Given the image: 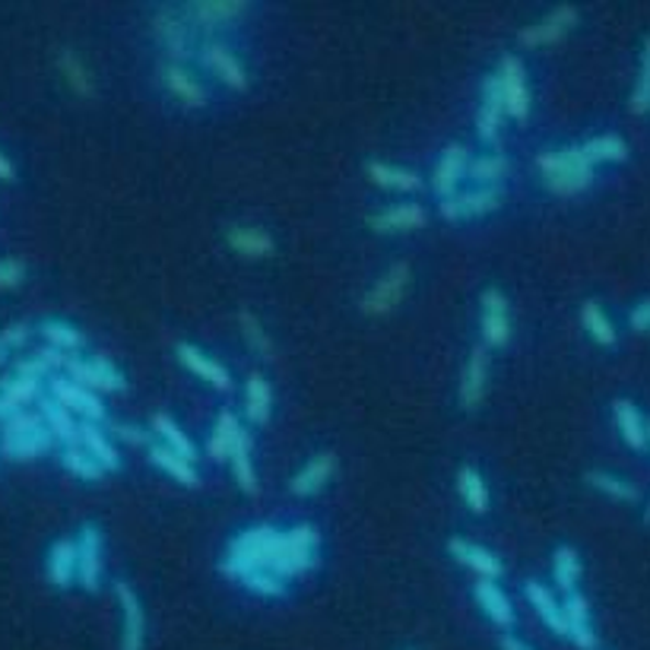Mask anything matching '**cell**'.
Listing matches in <instances>:
<instances>
[{"label":"cell","mask_w":650,"mask_h":650,"mask_svg":"<svg viewBox=\"0 0 650 650\" xmlns=\"http://www.w3.org/2000/svg\"><path fill=\"white\" fill-rule=\"evenodd\" d=\"M565 609V638L578 650H596V628H593L591 603L584 593H568L562 600Z\"/></svg>","instance_id":"13"},{"label":"cell","mask_w":650,"mask_h":650,"mask_svg":"<svg viewBox=\"0 0 650 650\" xmlns=\"http://www.w3.org/2000/svg\"><path fill=\"white\" fill-rule=\"evenodd\" d=\"M645 527H650V504L645 508Z\"/></svg>","instance_id":"62"},{"label":"cell","mask_w":650,"mask_h":650,"mask_svg":"<svg viewBox=\"0 0 650 650\" xmlns=\"http://www.w3.org/2000/svg\"><path fill=\"white\" fill-rule=\"evenodd\" d=\"M524 596H527V603L536 609V616L543 619V625H546L552 635H562L565 638V609L562 603L556 600V591H549V588L539 584V581H531V584L524 588Z\"/></svg>","instance_id":"30"},{"label":"cell","mask_w":650,"mask_h":650,"mask_svg":"<svg viewBox=\"0 0 650 650\" xmlns=\"http://www.w3.org/2000/svg\"><path fill=\"white\" fill-rule=\"evenodd\" d=\"M13 413H20V410H13V403H10L7 397H0V419L7 422V419H10Z\"/></svg>","instance_id":"61"},{"label":"cell","mask_w":650,"mask_h":650,"mask_svg":"<svg viewBox=\"0 0 650 650\" xmlns=\"http://www.w3.org/2000/svg\"><path fill=\"white\" fill-rule=\"evenodd\" d=\"M52 397L58 400L64 410H70L73 415H83L87 422H102V419H105V407H102L99 394L89 390V387L77 385V381L67 378V375L52 378Z\"/></svg>","instance_id":"12"},{"label":"cell","mask_w":650,"mask_h":650,"mask_svg":"<svg viewBox=\"0 0 650 650\" xmlns=\"http://www.w3.org/2000/svg\"><path fill=\"white\" fill-rule=\"evenodd\" d=\"M511 343V311L508 298L495 286L482 293V346L504 350Z\"/></svg>","instance_id":"10"},{"label":"cell","mask_w":650,"mask_h":650,"mask_svg":"<svg viewBox=\"0 0 650 650\" xmlns=\"http://www.w3.org/2000/svg\"><path fill=\"white\" fill-rule=\"evenodd\" d=\"M508 159L502 152H489V156H474L470 166H467V178L474 181L476 187H486V184H499L508 175Z\"/></svg>","instance_id":"44"},{"label":"cell","mask_w":650,"mask_h":650,"mask_svg":"<svg viewBox=\"0 0 650 650\" xmlns=\"http://www.w3.org/2000/svg\"><path fill=\"white\" fill-rule=\"evenodd\" d=\"M407 286H410V264L400 261V264L390 266L385 276L362 296V315H368V318L390 315L400 305V298L407 296Z\"/></svg>","instance_id":"7"},{"label":"cell","mask_w":650,"mask_h":650,"mask_svg":"<svg viewBox=\"0 0 650 650\" xmlns=\"http://www.w3.org/2000/svg\"><path fill=\"white\" fill-rule=\"evenodd\" d=\"M457 492H460V499L476 514H486L489 511V486H486V479L474 467H460V474H457Z\"/></svg>","instance_id":"42"},{"label":"cell","mask_w":650,"mask_h":650,"mask_svg":"<svg viewBox=\"0 0 650 650\" xmlns=\"http://www.w3.org/2000/svg\"><path fill=\"white\" fill-rule=\"evenodd\" d=\"M244 591L258 593V596H266V600H283L286 596V581L276 578L273 571H251L241 578Z\"/></svg>","instance_id":"49"},{"label":"cell","mask_w":650,"mask_h":650,"mask_svg":"<svg viewBox=\"0 0 650 650\" xmlns=\"http://www.w3.org/2000/svg\"><path fill=\"white\" fill-rule=\"evenodd\" d=\"M504 95H502V83H499V77L492 73V77H486V83H482V95H479V112H476V137L482 140V144H495L499 140V130H502V121H504Z\"/></svg>","instance_id":"11"},{"label":"cell","mask_w":650,"mask_h":650,"mask_svg":"<svg viewBox=\"0 0 650 650\" xmlns=\"http://www.w3.org/2000/svg\"><path fill=\"white\" fill-rule=\"evenodd\" d=\"M286 539H289V559H293L296 574L315 571L321 562V533H318V527L298 524L293 531H286Z\"/></svg>","instance_id":"24"},{"label":"cell","mask_w":650,"mask_h":650,"mask_svg":"<svg viewBox=\"0 0 650 650\" xmlns=\"http://www.w3.org/2000/svg\"><path fill=\"white\" fill-rule=\"evenodd\" d=\"M486 387H489V350L474 346L470 362L464 368V378H460V407L476 410L482 403V397H486Z\"/></svg>","instance_id":"22"},{"label":"cell","mask_w":650,"mask_h":650,"mask_svg":"<svg viewBox=\"0 0 650 650\" xmlns=\"http://www.w3.org/2000/svg\"><path fill=\"white\" fill-rule=\"evenodd\" d=\"M152 32L159 38V45L166 48L169 64H187L201 55L197 32L191 26V20L184 13H175L172 7H162L152 13Z\"/></svg>","instance_id":"3"},{"label":"cell","mask_w":650,"mask_h":650,"mask_svg":"<svg viewBox=\"0 0 650 650\" xmlns=\"http://www.w3.org/2000/svg\"><path fill=\"white\" fill-rule=\"evenodd\" d=\"M499 83H502L504 95V112L514 121H524L531 115V87H527V73H524V64L514 55H504L499 60V70H495Z\"/></svg>","instance_id":"9"},{"label":"cell","mask_w":650,"mask_h":650,"mask_svg":"<svg viewBox=\"0 0 650 650\" xmlns=\"http://www.w3.org/2000/svg\"><path fill=\"white\" fill-rule=\"evenodd\" d=\"M35 429H45V419L42 413H30V410H20L3 422V438H13V435H30Z\"/></svg>","instance_id":"52"},{"label":"cell","mask_w":650,"mask_h":650,"mask_svg":"<svg viewBox=\"0 0 650 650\" xmlns=\"http://www.w3.org/2000/svg\"><path fill=\"white\" fill-rule=\"evenodd\" d=\"M425 223H429V213L422 204H394V207L375 213L368 219V229L378 236H387V232H413V229H422Z\"/></svg>","instance_id":"21"},{"label":"cell","mask_w":650,"mask_h":650,"mask_svg":"<svg viewBox=\"0 0 650 650\" xmlns=\"http://www.w3.org/2000/svg\"><path fill=\"white\" fill-rule=\"evenodd\" d=\"M60 467L67 470L70 476H77V479H83V482H99L105 470L89 457L87 451L80 447V444H73V447H64L60 451Z\"/></svg>","instance_id":"45"},{"label":"cell","mask_w":650,"mask_h":650,"mask_svg":"<svg viewBox=\"0 0 650 650\" xmlns=\"http://www.w3.org/2000/svg\"><path fill=\"white\" fill-rule=\"evenodd\" d=\"M115 600L121 609L118 650H147V613L137 591L127 581H115Z\"/></svg>","instance_id":"8"},{"label":"cell","mask_w":650,"mask_h":650,"mask_svg":"<svg viewBox=\"0 0 650 650\" xmlns=\"http://www.w3.org/2000/svg\"><path fill=\"white\" fill-rule=\"evenodd\" d=\"M238 324H241V333H244V340H248V346H251L254 353L264 355V358L273 353V346H270V337H266L261 321H258L251 311H241V315H238Z\"/></svg>","instance_id":"51"},{"label":"cell","mask_w":650,"mask_h":650,"mask_svg":"<svg viewBox=\"0 0 650 650\" xmlns=\"http://www.w3.org/2000/svg\"><path fill=\"white\" fill-rule=\"evenodd\" d=\"M270 407H273V390L264 375H251L244 381V415L251 425H264L270 419Z\"/></svg>","instance_id":"35"},{"label":"cell","mask_w":650,"mask_h":650,"mask_svg":"<svg viewBox=\"0 0 650 650\" xmlns=\"http://www.w3.org/2000/svg\"><path fill=\"white\" fill-rule=\"evenodd\" d=\"M581 324H584V330L593 337V343H600V346H616V327L606 318V311H603L600 301H593L591 298V301L581 305Z\"/></svg>","instance_id":"43"},{"label":"cell","mask_w":650,"mask_h":650,"mask_svg":"<svg viewBox=\"0 0 650 650\" xmlns=\"http://www.w3.org/2000/svg\"><path fill=\"white\" fill-rule=\"evenodd\" d=\"M588 479V486H591L593 492H600V495H606V499H613V502L622 504H631L641 499V492H638V486L635 482H628V479H622L616 474H606V470H591V474L584 476Z\"/></svg>","instance_id":"37"},{"label":"cell","mask_w":650,"mask_h":650,"mask_svg":"<svg viewBox=\"0 0 650 650\" xmlns=\"http://www.w3.org/2000/svg\"><path fill=\"white\" fill-rule=\"evenodd\" d=\"M16 178V169H13V162L0 152V181H13Z\"/></svg>","instance_id":"60"},{"label":"cell","mask_w":650,"mask_h":650,"mask_svg":"<svg viewBox=\"0 0 650 650\" xmlns=\"http://www.w3.org/2000/svg\"><path fill=\"white\" fill-rule=\"evenodd\" d=\"M23 280H26V264L23 261H16V258H3L0 261V293L16 289Z\"/></svg>","instance_id":"54"},{"label":"cell","mask_w":650,"mask_h":650,"mask_svg":"<svg viewBox=\"0 0 650 650\" xmlns=\"http://www.w3.org/2000/svg\"><path fill=\"white\" fill-rule=\"evenodd\" d=\"M112 435L118 438V442H127V444H152V438H149V432L144 429V425H134V422H112Z\"/></svg>","instance_id":"55"},{"label":"cell","mask_w":650,"mask_h":650,"mask_svg":"<svg viewBox=\"0 0 650 650\" xmlns=\"http://www.w3.org/2000/svg\"><path fill=\"white\" fill-rule=\"evenodd\" d=\"M219 571L226 578H232V581H241L251 571H273L283 581L296 578V568H293V559H289L286 531H276L270 524L241 531L229 543V549H226V556L219 562Z\"/></svg>","instance_id":"1"},{"label":"cell","mask_w":650,"mask_h":650,"mask_svg":"<svg viewBox=\"0 0 650 650\" xmlns=\"http://www.w3.org/2000/svg\"><path fill=\"white\" fill-rule=\"evenodd\" d=\"M241 432H244V429L238 425L236 413L223 410V413L216 415L213 432H209V444H207L209 457H213V460H229V457H232V447H236Z\"/></svg>","instance_id":"34"},{"label":"cell","mask_w":650,"mask_h":650,"mask_svg":"<svg viewBox=\"0 0 650 650\" xmlns=\"http://www.w3.org/2000/svg\"><path fill=\"white\" fill-rule=\"evenodd\" d=\"M152 432H156V438H162L166 447H172L175 454H181L184 460H197V444L191 442L187 435H184V429L175 425V419L169 413H156L152 415Z\"/></svg>","instance_id":"41"},{"label":"cell","mask_w":650,"mask_h":650,"mask_svg":"<svg viewBox=\"0 0 650 650\" xmlns=\"http://www.w3.org/2000/svg\"><path fill=\"white\" fill-rule=\"evenodd\" d=\"M536 166H539V172L546 178L549 191L562 194V197L588 191L593 184V169H596L581 147L546 149V152L536 156Z\"/></svg>","instance_id":"2"},{"label":"cell","mask_w":650,"mask_h":650,"mask_svg":"<svg viewBox=\"0 0 650 650\" xmlns=\"http://www.w3.org/2000/svg\"><path fill=\"white\" fill-rule=\"evenodd\" d=\"M55 447V435L45 429H35L30 435H13V438H0V454L7 460H35L42 454H48Z\"/></svg>","instance_id":"31"},{"label":"cell","mask_w":650,"mask_h":650,"mask_svg":"<svg viewBox=\"0 0 650 650\" xmlns=\"http://www.w3.org/2000/svg\"><path fill=\"white\" fill-rule=\"evenodd\" d=\"M38 413H42V419H45L48 432L55 435V442H60L64 447H73V444H80V422L73 419V413H70V410H64V407H60L52 394L38 400Z\"/></svg>","instance_id":"28"},{"label":"cell","mask_w":650,"mask_h":650,"mask_svg":"<svg viewBox=\"0 0 650 650\" xmlns=\"http://www.w3.org/2000/svg\"><path fill=\"white\" fill-rule=\"evenodd\" d=\"M244 10H248V3H241V0H204V3H187L184 16L191 20L194 30H219V26L238 20Z\"/></svg>","instance_id":"19"},{"label":"cell","mask_w":650,"mask_h":650,"mask_svg":"<svg viewBox=\"0 0 650 650\" xmlns=\"http://www.w3.org/2000/svg\"><path fill=\"white\" fill-rule=\"evenodd\" d=\"M102 571H105V539L102 527L87 521L77 533V584L87 593L99 591L102 584Z\"/></svg>","instance_id":"4"},{"label":"cell","mask_w":650,"mask_h":650,"mask_svg":"<svg viewBox=\"0 0 650 650\" xmlns=\"http://www.w3.org/2000/svg\"><path fill=\"white\" fill-rule=\"evenodd\" d=\"M162 83L169 89V95L187 109H201L207 102V89L201 87V80L184 64H166L162 67Z\"/></svg>","instance_id":"25"},{"label":"cell","mask_w":650,"mask_h":650,"mask_svg":"<svg viewBox=\"0 0 650 650\" xmlns=\"http://www.w3.org/2000/svg\"><path fill=\"white\" fill-rule=\"evenodd\" d=\"M447 556H451L454 562L464 565V568H470L479 578H486V581H499V578H502V559H499L495 552H489L486 546H476V543L464 539V536H451V539H447Z\"/></svg>","instance_id":"15"},{"label":"cell","mask_w":650,"mask_h":650,"mask_svg":"<svg viewBox=\"0 0 650 650\" xmlns=\"http://www.w3.org/2000/svg\"><path fill=\"white\" fill-rule=\"evenodd\" d=\"M631 112H635V115H648L650 112V35L645 38L638 83H635V89H631Z\"/></svg>","instance_id":"50"},{"label":"cell","mask_w":650,"mask_h":650,"mask_svg":"<svg viewBox=\"0 0 650 650\" xmlns=\"http://www.w3.org/2000/svg\"><path fill=\"white\" fill-rule=\"evenodd\" d=\"M197 58H201V64L207 67L219 83H226V87L236 89V92H244V89H248V73H244V67L238 64V58L226 48V45L207 38V42L201 45V55H197Z\"/></svg>","instance_id":"16"},{"label":"cell","mask_w":650,"mask_h":650,"mask_svg":"<svg viewBox=\"0 0 650 650\" xmlns=\"http://www.w3.org/2000/svg\"><path fill=\"white\" fill-rule=\"evenodd\" d=\"M149 464H152L156 470H162L169 479H175L178 486H187V489H191V486L201 482L197 467H194L191 460H184L181 454H175L172 447H166L162 442L149 444Z\"/></svg>","instance_id":"27"},{"label":"cell","mask_w":650,"mask_h":650,"mask_svg":"<svg viewBox=\"0 0 650 650\" xmlns=\"http://www.w3.org/2000/svg\"><path fill=\"white\" fill-rule=\"evenodd\" d=\"M504 187L502 184H486V187H470L457 191L454 197L442 201V216L447 223H470L479 216H489L502 207Z\"/></svg>","instance_id":"6"},{"label":"cell","mask_w":650,"mask_h":650,"mask_svg":"<svg viewBox=\"0 0 650 650\" xmlns=\"http://www.w3.org/2000/svg\"><path fill=\"white\" fill-rule=\"evenodd\" d=\"M0 397H7L13 403V410H26V403L42 397V381H32L23 375H10L0 381Z\"/></svg>","instance_id":"47"},{"label":"cell","mask_w":650,"mask_h":650,"mask_svg":"<svg viewBox=\"0 0 650 650\" xmlns=\"http://www.w3.org/2000/svg\"><path fill=\"white\" fill-rule=\"evenodd\" d=\"M226 241H229V248L238 251V254H244V258H266V254H273V238L264 229H251V226H236V229H229L226 232Z\"/></svg>","instance_id":"39"},{"label":"cell","mask_w":650,"mask_h":650,"mask_svg":"<svg viewBox=\"0 0 650 650\" xmlns=\"http://www.w3.org/2000/svg\"><path fill=\"white\" fill-rule=\"evenodd\" d=\"M38 355L48 362V368H52V372H55V368H67V358H70V355L58 353V350H52V346H45Z\"/></svg>","instance_id":"59"},{"label":"cell","mask_w":650,"mask_h":650,"mask_svg":"<svg viewBox=\"0 0 650 650\" xmlns=\"http://www.w3.org/2000/svg\"><path fill=\"white\" fill-rule=\"evenodd\" d=\"M178 362L191 372V375H197L201 381H207L216 390H232V375H229V368L223 365V362H216V358H209L207 353H201L197 346H191V343H178L175 346Z\"/></svg>","instance_id":"18"},{"label":"cell","mask_w":650,"mask_h":650,"mask_svg":"<svg viewBox=\"0 0 650 650\" xmlns=\"http://www.w3.org/2000/svg\"><path fill=\"white\" fill-rule=\"evenodd\" d=\"M26 340H30V327L26 324L3 327V330H0V365L10 358V353H16Z\"/></svg>","instance_id":"53"},{"label":"cell","mask_w":650,"mask_h":650,"mask_svg":"<svg viewBox=\"0 0 650 650\" xmlns=\"http://www.w3.org/2000/svg\"><path fill=\"white\" fill-rule=\"evenodd\" d=\"M470 149L464 144H451L444 149L442 159H438V169H435V178H432V191L438 201H447L457 194V184L467 178V166H470Z\"/></svg>","instance_id":"17"},{"label":"cell","mask_w":650,"mask_h":650,"mask_svg":"<svg viewBox=\"0 0 650 650\" xmlns=\"http://www.w3.org/2000/svg\"><path fill=\"white\" fill-rule=\"evenodd\" d=\"M574 26H578V10H574L571 3H562V7H556L543 23L517 32V42H521L524 48H543V45L562 42L565 35L574 30Z\"/></svg>","instance_id":"14"},{"label":"cell","mask_w":650,"mask_h":650,"mask_svg":"<svg viewBox=\"0 0 650 650\" xmlns=\"http://www.w3.org/2000/svg\"><path fill=\"white\" fill-rule=\"evenodd\" d=\"M628 327L638 333H650V296L641 298L631 311H628Z\"/></svg>","instance_id":"57"},{"label":"cell","mask_w":650,"mask_h":650,"mask_svg":"<svg viewBox=\"0 0 650 650\" xmlns=\"http://www.w3.org/2000/svg\"><path fill=\"white\" fill-rule=\"evenodd\" d=\"M337 470V454H315L296 476H293V482H289V489H293V495L298 499H311V495H318L321 489H324L327 482H330V476Z\"/></svg>","instance_id":"23"},{"label":"cell","mask_w":650,"mask_h":650,"mask_svg":"<svg viewBox=\"0 0 650 650\" xmlns=\"http://www.w3.org/2000/svg\"><path fill=\"white\" fill-rule=\"evenodd\" d=\"M613 415H616V425H619V435L625 438V444L631 447V451H645L650 444L648 435V422H645V415L641 410L631 403V400H616L613 403Z\"/></svg>","instance_id":"32"},{"label":"cell","mask_w":650,"mask_h":650,"mask_svg":"<svg viewBox=\"0 0 650 650\" xmlns=\"http://www.w3.org/2000/svg\"><path fill=\"white\" fill-rule=\"evenodd\" d=\"M45 574H48L52 588H58V591H67L77 581V539H58L48 549Z\"/></svg>","instance_id":"26"},{"label":"cell","mask_w":650,"mask_h":650,"mask_svg":"<svg viewBox=\"0 0 650 650\" xmlns=\"http://www.w3.org/2000/svg\"><path fill=\"white\" fill-rule=\"evenodd\" d=\"M584 156L591 159L593 166L596 162H625L628 159V144L616 137V134H600V137H591L584 144Z\"/></svg>","instance_id":"46"},{"label":"cell","mask_w":650,"mask_h":650,"mask_svg":"<svg viewBox=\"0 0 650 650\" xmlns=\"http://www.w3.org/2000/svg\"><path fill=\"white\" fill-rule=\"evenodd\" d=\"M58 64L64 80L70 83V89H73L77 95H92V77H89V70L83 67V60L77 58L73 52H60Z\"/></svg>","instance_id":"48"},{"label":"cell","mask_w":650,"mask_h":650,"mask_svg":"<svg viewBox=\"0 0 650 650\" xmlns=\"http://www.w3.org/2000/svg\"><path fill=\"white\" fill-rule=\"evenodd\" d=\"M552 581L559 593H574L578 591V581H581V556L574 546H559L552 552Z\"/></svg>","instance_id":"40"},{"label":"cell","mask_w":650,"mask_h":650,"mask_svg":"<svg viewBox=\"0 0 650 650\" xmlns=\"http://www.w3.org/2000/svg\"><path fill=\"white\" fill-rule=\"evenodd\" d=\"M499 648L502 650H536V648H531L524 638H517L514 631H502V638H499Z\"/></svg>","instance_id":"58"},{"label":"cell","mask_w":650,"mask_h":650,"mask_svg":"<svg viewBox=\"0 0 650 650\" xmlns=\"http://www.w3.org/2000/svg\"><path fill=\"white\" fill-rule=\"evenodd\" d=\"M368 178L375 184H381L387 191H403V194H413L422 187V178L410 172V169H400V166H387V162H368L365 166Z\"/></svg>","instance_id":"38"},{"label":"cell","mask_w":650,"mask_h":650,"mask_svg":"<svg viewBox=\"0 0 650 650\" xmlns=\"http://www.w3.org/2000/svg\"><path fill=\"white\" fill-rule=\"evenodd\" d=\"M474 600L476 606L489 616L492 625H499L502 631H511L514 628V606H511V600H508V593L499 588V581H486V578H479L474 584Z\"/></svg>","instance_id":"20"},{"label":"cell","mask_w":650,"mask_h":650,"mask_svg":"<svg viewBox=\"0 0 650 650\" xmlns=\"http://www.w3.org/2000/svg\"><path fill=\"white\" fill-rule=\"evenodd\" d=\"M229 460H232V474H236L238 489H241L244 495L254 499V495L261 492V482H258V470H254V454H251V435H248V432L238 435Z\"/></svg>","instance_id":"33"},{"label":"cell","mask_w":650,"mask_h":650,"mask_svg":"<svg viewBox=\"0 0 650 650\" xmlns=\"http://www.w3.org/2000/svg\"><path fill=\"white\" fill-rule=\"evenodd\" d=\"M80 447L87 451L89 457H92L105 474H118L121 470L118 447L112 444V438H109L95 422H83V425H80Z\"/></svg>","instance_id":"29"},{"label":"cell","mask_w":650,"mask_h":650,"mask_svg":"<svg viewBox=\"0 0 650 650\" xmlns=\"http://www.w3.org/2000/svg\"><path fill=\"white\" fill-rule=\"evenodd\" d=\"M67 378H73L77 385L89 387V390H105V394H121L127 390V378L115 362H109L105 355H92V358H80L70 355L67 358Z\"/></svg>","instance_id":"5"},{"label":"cell","mask_w":650,"mask_h":650,"mask_svg":"<svg viewBox=\"0 0 650 650\" xmlns=\"http://www.w3.org/2000/svg\"><path fill=\"white\" fill-rule=\"evenodd\" d=\"M648 435H650V422H648Z\"/></svg>","instance_id":"63"},{"label":"cell","mask_w":650,"mask_h":650,"mask_svg":"<svg viewBox=\"0 0 650 650\" xmlns=\"http://www.w3.org/2000/svg\"><path fill=\"white\" fill-rule=\"evenodd\" d=\"M38 333L45 337V343L52 346V350H58V353L70 355V353H80L83 346H87V337L77 330L73 324H67V321H58V318H48V321H42L38 324Z\"/></svg>","instance_id":"36"},{"label":"cell","mask_w":650,"mask_h":650,"mask_svg":"<svg viewBox=\"0 0 650 650\" xmlns=\"http://www.w3.org/2000/svg\"><path fill=\"white\" fill-rule=\"evenodd\" d=\"M13 375H23V378H32V381H42L45 375H52V368H48V362H45L42 355L35 353L32 358L16 362V372H13Z\"/></svg>","instance_id":"56"}]
</instances>
